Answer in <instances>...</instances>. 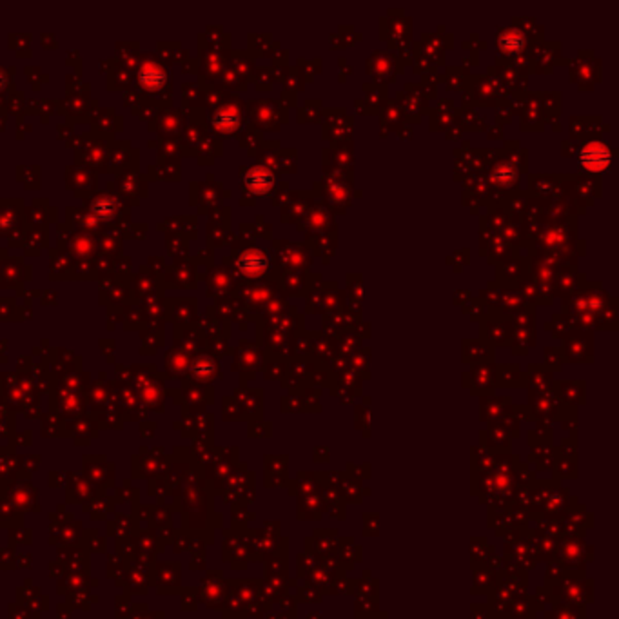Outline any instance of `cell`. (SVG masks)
I'll return each instance as SVG.
<instances>
[{
	"label": "cell",
	"mask_w": 619,
	"mask_h": 619,
	"mask_svg": "<svg viewBox=\"0 0 619 619\" xmlns=\"http://www.w3.org/2000/svg\"><path fill=\"white\" fill-rule=\"evenodd\" d=\"M142 82L149 86V89H156V86L164 84V71H160L155 66H147L142 71Z\"/></svg>",
	"instance_id": "7"
},
{
	"label": "cell",
	"mask_w": 619,
	"mask_h": 619,
	"mask_svg": "<svg viewBox=\"0 0 619 619\" xmlns=\"http://www.w3.org/2000/svg\"><path fill=\"white\" fill-rule=\"evenodd\" d=\"M492 581H494V572L491 569L480 567L476 570V588H489L491 590Z\"/></svg>",
	"instance_id": "8"
},
{
	"label": "cell",
	"mask_w": 619,
	"mask_h": 619,
	"mask_svg": "<svg viewBox=\"0 0 619 619\" xmlns=\"http://www.w3.org/2000/svg\"><path fill=\"white\" fill-rule=\"evenodd\" d=\"M238 124L240 119L233 109H220L218 113H215V116H213V125H215V129L224 135L234 133V131L238 129Z\"/></svg>",
	"instance_id": "5"
},
{
	"label": "cell",
	"mask_w": 619,
	"mask_h": 619,
	"mask_svg": "<svg viewBox=\"0 0 619 619\" xmlns=\"http://www.w3.org/2000/svg\"><path fill=\"white\" fill-rule=\"evenodd\" d=\"M579 160H581V165L585 169L592 171V173H601L610 165L612 155H610V149L606 144L590 142L583 147Z\"/></svg>",
	"instance_id": "1"
},
{
	"label": "cell",
	"mask_w": 619,
	"mask_h": 619,
	"mask_svg": "<svg viewBox=\"0 0 619 619\" xmlns=\"http://www.w3.org/2000/svg\"><path fill=\"white\" fill-rule=\"evenodd\" d=\"M585 543L572 537L569 542H565L563 547H560V561H563L567 567H572V569H583V563H585Z\"/></svg>",
	"instance_id": "4"
},
{
	"label": "cell",
	"mask_w": 619,
	"mask_h": 619,
	"mask_svg": "<svg viewBox=\"0 0 619 619\" xmlns=\"http://www.w3.org/2000/svg\"><path fill=\"white\" fill-rule=\"evenodd\" d=\"M269 260H267L266 252L260 249H247L242 252L238 258V269L247 276V278H258L267 271Z\"/></svg>",
	"instance_id": "2"
},
{
	"label": "cell",
	"mask_w": 619,
	"mask_h": 619,
	"mask_svg": "<svg viewBox=\"0 0 619 619\" xmlns=\"http://www.w3.org/2000/svg\"><path fill=\"white\" fill-rule=\"evenodd\" d=\"M243 184L252 194L263 197V194L271 193L273 188H275V176H273L271 171L263 169V167H252L243 176Z\"/></svg>",
	"instance_id": "3"
},
{
	"label": "cell",
	"mask_w": 619,
	"mask_h": 619,
	"mask_svg": "<svg viewBox=\"0 0 619 619\" xmlns=\"http://www.w3.org/2000/svg\"><path fill=\"white\" fill-rule=\"evenodd\" d=\"M494 178L500 182V184L510 185L516 180V174H514L512 167L509 164H501L498 169L494 171Z\"/></svg>",
	"instance_id": "9"
},
{
	"label": "cell",
	"mask_w": 619,
	"mask_h": 619,
	"mask_svg": "<svg viewBox=\"0 0 619 619\" xmlns=\"http://www.w3.org/2000/svg\"><path fill=\"white\" fill-rule=\"evenodd\" d=\"M523 44H525V38H523V33L516 28H509L507 31H503L500 35V47L507 53H516V51H521Z\"/></svg>",
	"instance_id": "6"
}]
</instances>
